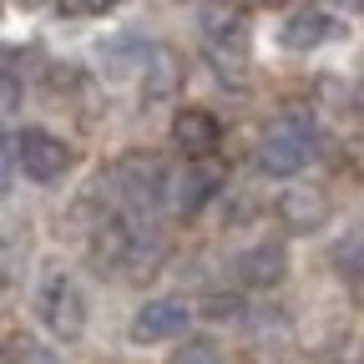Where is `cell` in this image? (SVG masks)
<instances>
[{"label":"cell","mask_w":364,"mask_h":364,"mask_svg":"<svg viewBox=\"0 0 364 364\" xmlns=\"http://www.w3.org/2000/svg\"><path fill=\"white\" fill-rule=\"evenodd\" d=\"M314 152V117L304 107H289L279 122H273L263 132V142H258V167L273 172V177H289L309 162Z\"/></svg>","instance_id":"6da1fadb"},{"label":"cell","mask_w":364,"mask_h":364,"mask_svg":"<svg viewBox=\"0 0 364 364\" xmlns=\"http://www.w3.org/2000/svg\"><path fill=\"white\" fill-rule=\"evenodd\" d=\"M218 188H223V167H218L213 157L188 162L182 172H172V177H167V208H172L177 218H193V213H198Z\"/></svg>","instance_id":"7a4b0ae2"},{"label":"cell","mask_w":364,"mask_h":364,"mask_svg":"<svg viewBox=\"0 0 364 364\" xmlns=\"http://www.w3.org/2000/svg\"><path fill=\"white\" fill-rule=\"evenodd\" d=\"M193 324L188 299H147L132 318V339L136 344H157V339H177L182 329Z\"/></svg>","instance_id":"3957f363"},{"label":"cell","mask_w":364,"mask_h":364,"mask_svg":"<svg viewBox=\"0 0 364 364\" xmlns=\"http://www.w3.org/2000/svg\"><path fill=\"white\" fill-rule=\"evenodd\" d=\"M66 162H71V152H66L61 136H51V132H26L21 136V167H26V177L56 182L66 172Z\"/></svg>","instance_id":"277c9868"},{"label":"cell","mask_w":364,"mask_h":364,"mask_svg":"<svg viewBox=\"0 0 364 364\" xmlns=\"http://www.w3.org/2000/svg\"><path fill=\"white\" fill-rule=\"evenodd\" d=\"M172 142L188 152L193 162H203V157H213V152H218L223 127H218V117H208V112L188 107V112H177V122H172Z\"/></svg>","instance_id":"5b68a950"},{"label":"cell","mask_w":364,"mask_h":364,"mask_svg":"<svg viewBox=\"0 0 364 364\" xmlns=\"http://www.w3.org/2000/svg\"><path fill=\"white\" fill-rule=\"evenodd\" d=\"M41 314H46V324H51L61 339H76V334L86 329V304H81L76 284H66V279H56L51 289H46V299H41Z\"/></svg>","instance_id":"8992f818"},{"label":"cell","mask_w":364,"mask_h":364,"mask_svg":"<svg viewBox=\"0 0 364 364\" xmlns=\"http://www.w3.org/2000/svg\"><path fill=\"white\" fill-rule=\"evenodd\" d=\"M238 279L243 284H253V289H273V284H279L284 279V273H289V253H284V243H253V248H243L238 253Z\"/></svg>","instance_id":"52a82bcc"},{"label":"cell","mask_w":364,"mask_h":364,"mask_svg":"<svg viewBox=\"0 0 364 364\" xmlns=\"http://www.w3.org/2000/svg\"><path fill=\"white\" fill-rule=\"evenodd\" d=\"M279 218L294 233H314V228H324V218H329V198L318 188H289L279 198Z\"/></svg>","instance_id":"ba28073f"},{"label":"cell","mask_w":364,"mask_h":364,"mask_svg":"<svg viewBox=\"0 0 364 364\" xmlns=\"http://www.w3.org/2000/svg\"><path fill=\"white\" fill-rule=\"evenodd\" d=\"M329 36H334V21H329V11H318V6L294 11L289 26H284V46H289V51H314V46H324Z\"/></svg>","instance_id":"9c48e42d"},{"label":"cell","mask_w":364,"mask_h":364,"mask_svg":"<svg viewBox=\"0 0 364 364\" xmlns=\"http://www.w3.org/2000/svg\"><path fill=\"white\" fill-rule=\"evenodd\" d=\"M177 81H182V66L172 61V51H152L147 76H142V97L147 102H172L177 97Z\"/></svg>","instance_id":"30bf717a"},{"label":"cell","mask_w":364,"mask_h":364,"mask_svg":"<svg viewBox=\"0 0 364 364\" xmlns=\"http://www.w3.org/2000/svg\"><path fill=\"white\" fill-rule=\"evenodd\" d=\"M107 66L122 76V71H132V66H147L152 61V46L142 41V36H117V41H107Z\"/></svg>","instance_id":"8fae6325"},{"label":"cell","mask_w":364,"mask_h":364,"mask_svg":"<svg viewBox=\"0 0 364 364\" xmlns=\"http://www.w3.org/2000/svg\"><path fill=\"white\" fill-rule=\"evenodd\" d=\"M334 268L344 273V279H359L364 284V223H354L349 233L334 243Z\"/></svg>","instance_id":"7c38bea8"},{"label":"cell","mask_w":364,"mask_h":364,"mask_svg":"<svg viewBox=\"0 0 364 364\" xmlns=\"http://www.w3.org/2000/svg\"><path fill=\"white\" fill-rule=\"evenodd\" d=\"M172 364H223V354H218L213 339H182L172 349Z\"/></svg>","instance_id":"4fadbf2b"},{"label":"cell","mask_w":364,"mask_h":364,"mask_svg":"<svg viewBox=\"0 0 364 364\" xmlns=\"http://www.w3.org/2000/svg\"><path fill=\"white\" fill-rule=\"evenodd\" d=\"M16 364H66L56 349H46L36 339H16Z\"/></svg>","instance_id":"5bb4252c"},{"label":"cell","mask_w":364,"mask_h":364,"mask_svg":"<svg viewBox=\"0 0 364 364\" xmlns=\"http://www.w3.org/2000/svg\"><path fill=\"white\" fill-rule=\"evenodd\" d=\"M203 21H208V36H238V16L223 6H203Z\"/></svg>","instance_id":"9a60e30c"},{"label":"cell","mask_w":364,"mask_h":364,"mask_svg":"<svg viewBox=\"0 0 364 364\" xmlns=\"http://www.w3.org/2000/svg\"><path fill=\"white\" fill-rule=\"evenodd\" d=\"M208 314H213V318H233V314H243V304H238L233 294H228V299L218 294V299H208Z\"/></svg>","instance_id":"2e32d148"},{"label":"cell","mask_w":364,"mask_h":364,"mask_svg":"<svg viewBox=\"0 0 364 364\" xmlns=\"http://www.w3.org/2000/svg\"><path fill=\"white\" fill-rule=\"evenodd\" d=\"M0 102H6V112H16L21 107V81L6 71V81H0Z\"/></svg>","instance_id":"e0dca14e"},{"label":"cell","mask_w":364,"mask_h":364,"mask_svg":"<svg viewBox=\"0 0 364 364\" xmlns=\"http://www.w3.org/2000/svg\"><path fill=\"white\" fill-rule=\"evenodd\" d=\"M117 0H61V11H107Z\"/></svg>","instance_id":"ac0fdd59"},{"label":"cell","mask_w":364,"mask_h":364,"mask_svg":"<svg viewBox=\"0 0 364 364\" xmlns=\"http://www.w3.org/2000/svg\"><path fill=\"white\" fill-rule=\"evenodd\" d=\"M268 6H279V0H268Z\"/></svg>","instance_id":"d6986e66"},{"label":"cell","mask_w":364,"mask_h":364,"mask_svg":"<svg viewBox=\"0 0 364 364\" xmlns=\"http://www.w3.org/2000/svg\"><path fill=\"white\" fill-rule=\"evenodd\" d=\"M359 6H364V0H359Z\"/></svg>","instance_id":"ffe728a7"}]
</instances>
